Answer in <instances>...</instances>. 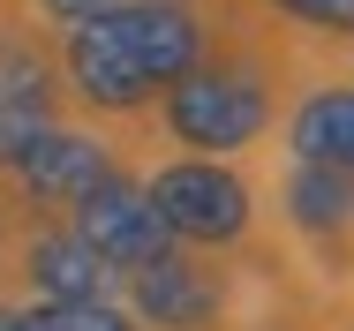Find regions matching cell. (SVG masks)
I'll list each match as a JSON object with an SVG mask.
<instances>
[{
    "label": "cell",
    "instance_id": "cell-1",
    "mask_svg": "<svg viewBox=\"0 0 354 331\" xmlns=\"http://www.w3.org/2000/svg\"><path fill=\"white\" fill-rule=\"evenodd\" d=\"M196 53L204 30L174 0H136V8L113 0L106 15H83L68 30V75L91 106H136L158 83L196 75Z\"/></svg>",
    "mask_w": 354,
    "mask_h": 331
},
{
    "label": "cell",
    "instance_id": "cell-2",
    "mask_svg": "<svg viewBox=\"0 0 354 331\" xmlns=\"http://www.w3.org/2000/svg\"><path fill=\"white\" fill-rule=\"evenodd\" d=\"M151 211H158V226L174 234V241H241V226H249V189L212 166V158H189V166H166L151 189Z\"/></svg>",
    "mask_w": 354,
    "mask_h": 331
},
{
    "label": "cell",
    "instance_id": "cell-3",
    "mask_svg": "<svg viewBox=\"0 0 354 331\" xmlns=\"http://www.w3.org/2000/svg\"><path fill=\"white\" fill-rule=\"evenodd\" d=\"M166 121H174L181 143H196V151H241L249 135L264 129V91H257L249 75L196 68V75H181V83H174Z\"/></svg>",
    "mask_w": 354,
    "mask_h": 331
},
{
    "label": "cell",
    "instance_id": "cell-4",
    "mask_svg": "<svg viewBox=\"0 0 354 331\" xmlns=\"http://www.w3.org/2000/svg\"><path fill=\"white\" fill-rule=\"evenodd\" d=\"M75 241L98 256V264H129V271H143V264H158L166 256V226H158V211H151V196H143L136 181H98L91 196L75 203V226H68Z\"/></svg>",
    "mask_w": 354,
    "mask_h": 331
},
{
    "label": "cell",
    "instance_id": "cell-5",
    "mask_svg": "<svg viewBox=\"0 0 354 331\" xmlns=\"http://www.w3.org/2000/svg\"><path fill=\"white\" fill-rule=\"evenodd\" d=\"M15 181H23L38 203H83L98 181H113V173H106V151H98L91 135L46 129L23 158H15Z\"/></svg>",
    "mask_w": 354,
    "mask_h": 331
},
{
    "label": "cell",
    "instance_id": "cell-6",
    "mask_svg": "<svg viewBox=\"0 0 354 331\" xmlns=\"http://www.w3.org/2000/svg\"><path fill=\"white\" fill-rule=\"evenodd\" d=\"M129 278H136V316H151L158 331H196V324L218 309V286H212L196 264H181L174 249H166L158 264L129 271Z\"/></svg>",
    "mask_w": 354,
    "mask_h": 331
},
{
    "label": "cell",
    "instance_id": "cell-7",
    "mask_svg": "<svg viewBox=\"0 0 354 331\" xmlns=\"http://www.w3.org/2000/svg\"><path fill=\"white\" fill-rule=\"evenodd\" d=\"M53 129V91L30 53H0V166H15L38 135Z\"/></svg>",
    "mask_w": 354,
    "mask_h": 331
},
{
    "label": "cell",
    "instance_id": "cell-8",
    "mask_svg": "<svg viewBox=\"0 0 354 331\" xmlns=\"http://www.w3.org/2000/svg\"><path fill=\"white\" fill-rule=\"evenodd\" d=\"M106 278L113 271L98 264L75 234H38L30 241V286L46 301H106Z\"/></svg>",
    "mask_w": 354,
    "mask_h": 331
},
{
    "label": "cell",
    "instance_id": "cell-9",
    "mask_svg": "<svg viewBox=\"0 0 354 331\" xmlns=\"http://www.w3.org/2000/svg\"><path fill=\"white\" fill-rule=\"evenodd\" d=\"M294 151H301V166H324V173L354 181V91H317L294 113Z\"/></svg>",
    "mask_w": 354,
    "mask_h": 331
},
{
    "label": "cell",
    "instance_id": "cell-10",
    "mask_svg": "<svg viewBox=\"0 0 354 331\" xmlns=\"http://www.w3.org/2000/svg\"><path fill=\"white\" fill-rule=\"evenodd\" d=\"M286 211H294L309 234H332V226L354 218V181L347 173H324V166H301V173L286 181Z\"/></svg>",
    "mask_w": 354,
    "mask_h": 331
},
{
    "label": "cell",
    "instance_id": "cell-11",
    "mask_svg": "<svg viewBox=\"0 0 354 331\" xmlns=\"http://www.w3.org/2000/svg\"><path fill=\"white\" fill-rule=\"evenodd\" d=\"M23 331H136V324L106 301H46V309L23 316Z\"/></svg>",
    "mask_w": 354,
    "mask_h": 331
},
{
    "label": "cell",
    "instance_id": "cell-12",
    "mask_svg": "<svg viewBox=\"0 0 354 331\" xmlns=\"http://www.w3.org/2000/svg\"><path fill=\"white\" fill-rule=\"evenodd\" d=\"M279 8L301 23H324V30H354V0H279Z\"/></svg>",
    "mask_w": 354,
    "mask_h": 331
},
{
    "label": "cell",
    "instance_id": "cell-13",
    "mask_svg": "<svg viewBox=\"0 0 354 331\" xmlns=\"http://www.w3.org/2000/svg\"><path fill=\"white\" fill-rule=\"evenodd\" d=\"M46 8H53V15H68V23H83V15H106L113 0H46Z\"/></svg>",
    "mask_w": 354,
    "mask_h": 331
},
{
    "label": "cell",
    "instance_id": "cell-14",
    "mask_svg": "<svg viewBox=\"0 0 354 331\" xmlns=\"http://www.w3.org/2000/svg\"><path fill=\"white\" fill-rule=\"evenodd\" d=\"M0 331H23V316H15V309H0Z\"/></svg>",
    "mask_w": 354,
    "mask_h": 331
}]
</instances>
